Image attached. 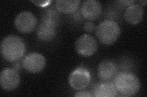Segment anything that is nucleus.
<instances>
[{
    "label": "nucleus",
    "instance_id": "nucleus-1",
    "mask_svg": "<svg viewBox=\"0 0 147 97\" xmlns=\"http://www.w3.org/2000/svg\"><path fill=\"white\" fill-rule=\"evenodd\" d=\"M26 50V44L20 36L8 35L1 41V53L3 58L8 62L20 61L25 55Z\"/></svg>",
    "mask_w": 147,
    "mask_h": 97
},
{
    "label": "nucleus",
    "instance_id": "nucleus-2",
    "mask_svg": "<svg viewBox=\"0 0 147 97\" xmlns=\"http://www.w3.org/2000/svg\"><path fill=\"white\" fill-rule=\"evenodd\" d=\"M114 84L118 93L123 96H134L140 89V81L131 72H121L116 75Z\"/></svg>",
    "mask_w": 147,
    "mask_h": 97
},
{
    "label": "nucleus",
    "instance_id": "nucleus-3",
    "mask_svg": "<svg viewBox=\"0 0 147 97\" xmlns=\"http://www.w3.org/2000/svg\"><path fill=\"white\" fill-rule=\"evenodd\" d=\"M95 34L100 42L104 45L113 44L119 38L121 29L117 22L113 20H105L96 26Z\"/></svg>",
    "mask_w": 147,
    "mask_h": 97
},
{
    "label": "nucleus",
    "instance_id": "nucleus-4",
    "mask_svg": "<svg viewBox=\"0 0 147 97\" xmlns=\"http://www.w3.org/2000/svg\"><path fill=\"white\" fill-rule=\"evenodd\" d=\"M68 80L69 84L72 89L77 90H84L90 83V73L88 69L84 67H78L71 72Z\"/></svg>",
    "mask_w": 147,
    "mask_h": 97
},
{
    "label": "nucleus",
    "instance_id": "nucleus-5",
    "mask_svg": "<svg viewBox=\"0 0 147 97\" xmlns=\"http://www.w3.org/2000/svg\"><path fill=\"white\" fill-rule=\"evenodd\" d=\"M75 47L77 52L82 57H90L94 55L98 49L97 41L89 34H84L76 41Z\"/></svg>",
    "mask_w": 147,
    "mask_h": 97
},
{
    "label": "nucleus",
    "instance_id": "nucleus-6",
    "mask_svg": "<svg viewBox=\"0 0 147 97\" xmlns=\"http://www.w3.org/2000/svg\"><path fill=\"white\" fill-rule=\"evenodd\" d=\"M38 20L33 13L29 11L20 12L14 20V25L18 31L23 34H30L36 29Z\"/></svg>",
    "mask_w": 147,
    "mask_h": 97
},
{
    "label": "nucleus",
    "instance_id": "nucleus-7",
    "mask_svg": "<svg viewBox=\"0 0 147 97\" xmlns=\"http://www.w3.org/2000/svg\"><path fill=\"white\" fill-rule=\"evenodd\" d=\"M22 64L28 72L37 73L44 70L46 65V59L39 52H31L22 59Z\"/></svg>",
    "mask_w": 147,
    "mask_h": 97
},
{
    "label": "nucleus",
    "instance_id": "nucleus-8",
    "mask_svg": "<svg viewBox=\"0 0 147 97\" xmlns=\"http://www.w3.org/2000/svg\"><path fill=\"white\" fill-rule=\"evenodd\" d=\"M20 82V77L14 68L4 69L0 75V86L6 91H12L17 88Z\"/></svg>",
    "mask_w": 147,
    "mask_h": 97
},
{
    "label": "nucleus",
    "instance_id": "nucleus-9",
    "mask_svg": "<svg viewBox=\"0 0 147 97\" xmlns=\"http://www.w3.org/2000/svg\"><path fill=\"white\" fill-rule=\"evenodd\" d=\"M58 22L49 20L42 19L36 30V35L39 40L49 42L57 35Z\"/></svg>",
    "mask_w": 147,
    "mask_h": 97
},
{
    "label": "nucleus",
    "instance_id": "nucleus-10",
    "mask_svg": "<svg viewBox=\"0 0 147 97\" xmlns=\"http://www.w3.org/2000/svg\"><path fill=\"white\" fill-rule=\"evenodd\" d=\"M102 6L97 0H86L83 3L80 12L85 19L90 21L96 20L100 15Z\"/></svg>",
    "mask_w": 147,
    "mask_h": 97
},
{
    "label": "nucleus",
    "instance_id": "nucleus-11",
    "mask_svg": "<svg viewBox=\"0 0 147 97\" xmlns=\"http://www.w3.org/2000/svg\"><path fill=\"white\" fill-rule=\"evenodd\" d=\"M117 73V66L111 61L105 60L99 64L98 67V76L102 82L110 81L116 77Z\"/></svg>",
    "mask_w": 147,
    "mask_h": 97
},
{
    "label": "nucleus",
    "instance_id": "nucleus-12",
    "mask_svg": "<svg viewBox=\"0 0 147 97\" xmlns=\"http://www.w3.org/2000/svg\"><path fill=\"white\" fill-rule=\"evenodd\" d=\"M144 10L139 4H134L127 7L124 13V18L126 22L132 25H136L143 20Z\"/></svg>",
    "mask_w": 147,
    "mask_h": 97
},
{
    "label": "nucleus",
    "instance_id": "nucleus-13",
    "mask_svg": "<svg viewBox=\"0 0 147 97\" xmlns=\"http://www.w3.org/2000/svg\"><path fill=\"white\" fill-rule=\"evenodd\" d=\"M93 94L96 97H115L118 96V91L114 82L106 81L95 85Z\"/></svg>",
    "mask_w": 147,
    "mask_h": 97
},
{
    "label": "nucleus",
    "instance_id": "nucleus-14",
    "mask_svg": "<svg viewBox=\"0 0 147 97\" xmlns=\"http://www.w3.org/2000/svg\"><path fill=\"white\" fill-rule=\"evenodd\" d=\"M80 2V0H57L55 2V6L59 12L71 14L76 12Z\"/></svg>",
    "mask_w": 147,
    "mask_h": 97
},
{
    "label": "nucleus",
    "instance_id": "nucleus-15",
    "mask_svg": "<svg viewBox=\"0 0 147 97\" xmlns=\"http://www.w3.org/2000/svg\"><path fill=\"white\" fill-rule=\"evenodd\" d=\"M42 19L49 20L53 21L58 22L59 20V14L58 11L57 10L56 8L54 7H49L45 9L44 14L42 15Z\"/></svg>",
    "mask_w": 147,
    "mask_h": 97
},
{
    "label": "nucleus",
    "instance_id": "nucleus-16",
    "mask_svg": "<svg viewBox=\"0 0 147 97\" xmlns=\"http://www.w3.org/2000/svg\"><path fill=\"white\" fill-rule=\"evenodd\" d=\"M96 25L94 22L92 21H88L85 23L84 26V30L88 32V33H91V32H93L96 29Z\"/></svg>",
    "mask_w": 147,
    "mask_h": 97
},
{
    "label": "nucleus",
    "instance_id": "nucleus-17",
    "mask_svg": "<svg viewBox=\"0 0 147 97\" xmlns=\"http://www.w3.org/2000/svg\"><path fill=\"white\" fill-rule=\"evenodd\" d=\"M119 6H121V7H127L129 6H130L132 4H135L136 1L134 0H121V1H116Z\"/></svg>",
    "mask_w": 147,
    "mask_h": 97
},
{
    "label": "nucleus",
    "instance_id": "nucleus-18",
    "mask_svg": "<svg viewBox=\"0 0 147 97\" xmlns=\"http://www.w3.org/2000/svg\"><path fill=\"white\" fill-rule=\"evenodd\" d=\"M75 97H92L94 96L92 92H90L87 90H81L79 92H76V94L74 95Z\"/></svg>",
    "mask_w": 147,
    "mask_h": 97
},
{
    "label": "nucleus",
    "instance_id": "nucleus-19",
    "mask_svg": "<svg viewBox=\"0 0 147 97\" xmlns=\"http://www.w3.org/2000/svg\"><path fill=\"white\" fill-rule=\"evenodd\" d=\"M31 2L40 7H45L49 6L51 3V1H31Z\"/></svg>",
    "mask_w": 147,
    "mask_h": 97
},
{
    "label": "nucleus",
    "instance_id": "nucleus-20",
    "mask_svg": "<svg viewBox=\"0 0 147 97\" xmlns=\"http://www.w3.org/2000/svg\"><path fill=\"white\" fill-rule=\"evenodd\" d=\"M13 66V68L16 69V70L18 71V70H20V69H21V67L22 66V64H20L18 61H17V62L14 63Z\"/></svg>",
    "mask_w": 147,
    "mask_h": 97
},
{
    "label": "nucleus",
    "instance_id": "nucleus-21",
    "mask_svg": "<svg viewBox=\"0 0 147 97\" xmlns=\"http://www.w3.org/2000/svg\"><path fill=\"white\" fill-rule=\"evenodd\" d=\"M139 3H140V5L141 6H145L146 3H147L146 1H139Z\"/></svg>",
    "mask_w": 147,
    "mask_h": 97
}]
</instances>
